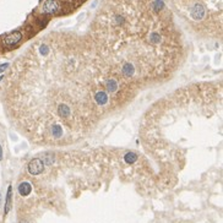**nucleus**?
<instances>
[{
	"mask_svg": "<svg viewBox=\"0 0 223 223\" xmlns=\"http://www.w3.org/2000/svg\"><path fill=\"white\" fill-rule=\"evenodd\" d=\"M21 123L43 143L75 142L87 134L120 90L117 74L91 55L36 46L24 68Z\"/></svg>",
	"mask_w": 223,
	"mask_h": 223,
	"instance_id": "1",
	"label": "nucleus"
},
{
	"mask_svg": "<svg viewBox=\"0 0 223 223\" xmlns=\"http://www.w3.org/2000/svg\"><path fill=\"white\" fill-rule=\"evenodd\" d=\"M97 26L103 61L123 79L158 77L175 63L179 42L161 0H114Z\"/></svg>",
	"mask_w": 223,
	"mask_h": 223,
	"instance_id": "2",
	"label": "nucleus"
},
{
	"mask_svg": "<svg viewBox=\"0 0 223 223\" xmlns=\"http://www.w3.org/2000/svg\"><path fill=\"white\" fill-rule=\"evenodd\" d=\"M27 169H28L30 174H32V175H38V174H41V173L43 172L44 164H43L42 159L36 158V159H32V161L28 163Z\"/></svg>",
	"mask_w": 223,
	"mask_h": 223,
	"instance_id": "3",
	"label": "nucleus"
},
{
	"mask_svg": "<svg viewBox=\"0 0 223 223\" xmlns=\"http://www.w3.org/2000/svg\"><path fill=\"white\" fill-rule=\"evenodd\" d=\"M21 33L20 32H12V33H9L6 37H4V43L6 46H14L16 44L18 41L21 39Z\"/></svg>",
	"mask_w": 223,
	"mask_h": 223,
	"instance_id": "4",
	"label": "nucleus"
},
{
	"mask_svg": "<svg viewBox=\"0 0 223 223\" xmlns=\"http://www.w3.org/2000/svg\"><path fill=\"white\" fill-rule=\"evenodd\" d=\"M12 206V187L9 185L8 188V194H6V201H5V209H4V215H8L9 211L11 210Z\"/></svg>",
	"mask_w": 223,
	"mask_h": 223,
	"instance_id": "5",
	"label": "nucleus"
},
{
	"mask_svg": "<svg viewBox=\"0 0 223 223\" xmlns=\"http://www.w3.org/2000/svg\"><path fill=\"white\" fill-rule=\"evenodd\" d=\"M31 190H32V187H31V184L27 183V181H24V183H21L20 185H18V193H20L21 196L30 195Z\"/></svg>",
	"mask_w": 223,
	"mask_h": 223,
	"instance_id": "6",
	"label": "nucleus"
},
{
	"mask_svg": "<svg viewBox=\"0 0 223 223\" xmlns=\"http://www.w3.org/2000/svg\"><path fill=\"white\" fill-rule=\"evenodd\" d=\"M9 66V64L8 63H5V64H0V74L2 72H4L5 70H6V68Z\"/></svg>",
	"mask_w": 223,
	"mask_h": 223,
	"instance_id": "7",
	"label": "nucleus"
},
{
	"mask_svg": "<svg viewBox=\"0 0 223 223\" xmlns=\"http://www.w3.org/2000/svg\"><path fill=\"white\" fill-rule=\"evenodd\" d=\"M3 159V147L0 146V161Z\"/></svg>",
	"mask_w": 223,
	"mask_h": 223,
	"instance_id": "8",
	"label": "nucleus"
}]
</instances>
